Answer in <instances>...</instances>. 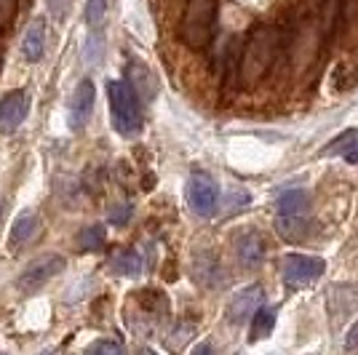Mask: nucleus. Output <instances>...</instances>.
I'll list each match as a JSON object with an SVG mask.
<instances>
[{"label": "nucleus", "mask_w": 358, "mask_h": 355, "mask_svg": "<svg viewBox=\"0 0 358 355\" xmlns=\"http://www.w3.org/2000/svg\"><path fill=\"white\" fill-rule=\"evenodd\" d=\"M281 48V32L275 27H257L246 41V48L241 54V83L254 86L259 83L268 70L273 67V61L278 57Z\"/></svg>", "instance_id": "obj_1"}, {"label": "nucleus", "mask_w": 358, "mask_h": 355, "mask_svg": "<svg viewBox=\"0 0 358 355\" xmlns=\"http://www.w3.org/2000/svg\"><path fill=\"white\" fill-rule=\"evenodd\" d=\"M214 27H217V0H187L179 24L182 43L193 51H206L214 38Z\"/></svg>", "instance_id": "obj_2"}, {"label": "nucleus", "mask_w": 358, "mask_h": 355, "mask_svg": "<svg viewBox=\"0 0 358 355\" xmlns=\"http://www.w3.org/2000/svg\"><path fill=\"white\" fill-rule=\"evenodd\" d=\"M107 99H110V115L113 129L120 136H136L142 131V104L131 83L126 80H110L107 83Z\"/></svg>", "instance_id": "obj_3"}, {"label": "nucleus", "mask_w": 358, "mask_h": 355, "mask_svg": "<svg viewBox=\"0 0 358 355\" xmlns=\"http://www.w3.org/2000/svg\"><path fill=\"white\" fill-rule=\"evenodd\" d=\"M185 198H187V206L193 208L198 217H211L220 206V187L206 174H193L187 179Z\"/></svg>", "instance_id": "obj_4"}, {"label": "nucleus", "mask_w": 358, "mask_h": 355, "mask_svg": "<svg viewBox=\"0 0 358 355\" xmlns=\"http://www.w3.org/2000/svg\"><path fill=\"white\" fill-rule=\"evenodd\" d=\"M324 259L310 256V254H289L284 259V283L292 289H302L310 286L324 275Z\"/></svg>", "instance_id": "obj_5"}, {"label": "nucleus", "mask_w": 358, "mask_h": 355, "mask_svg": "<svg viewBox=\"0 0 358 355\" xmlns=\"http://www.w3.org/2000/svg\"><path fill=\"white\" fill-rule=\"evenodd\" d=\"M62 270H64V256H59V254H45V256L35 259V262H30V265L22 270L16 286L22 291H38L43 283H48L54 275H59Z\"/></svg>", "instance_id": "obj_6"}, {"label": "nucleus", "mask_w": 358, "mask_h": 355, "mask_svg": "<svg viewBox=\"0 0 358 355\" xmlns=\"http://www.w3.org/2000/svg\"><path fill=\"white\" fill-rule=\"evenodd\" d=\"M94 102H96V91L89 78H83L73 91V99L67 107V123L73 131H83L89 126L91 115H94Z\"/></svg>", "instance_id": "obj_7"}, {"label": "nucleus", "mask_w": 358, "mask_h": 355, "mask_svg": "<svg viewBox=\"0 0 358 355\" xmlns=\"http://www.w3.org/2000/svg\"><path fill=\"white\" fill-rule=\"evenodd\" d=\"M30 113V96L27 91H8L0 96V131L11 133L22 126V120Z\"/></svg>", "instance_id": "obj_8"}, {"label": "nucleus", "mask_w": 358, "mask_h": 355, "mask_svg": "<svg viewBox=\"0 0 358 355\" xmlns=\"http://www.w3.org/2000/svg\"><path fill=\"white\" fill-rule=\"evenodd\" d=\"M262 302H265V291H262V286H246V289H241L238 294L233 296V302H230V307H227V321L233 326H241L243 321H249L254 312L262 307Z\"/></svg>", "instance_id": "obj_9"}, {"label": "nucleus", "mask_w": 358, "mask_h": 355, "mask_svg": "<svg viewBox=\"0 0 358 355\" xmlns=\"http://www.w3.org/2000/svg\"><path fill=\"white\" fill-rule=\"evenodd\" d=\"M236 256L243 267H257L265 259V240L257 230H243L236 236Z\"/></svg>", "instance_id": "obj_10"}, {"label": "nucleus", "mask_w": 358, "mask_h": 355, "mask_svg": "<svg viewBox=\"0 0 358 355\" xmlns=\"http://www.w3.org/2000/svg\"><path fill=\"white\" fill-rule=\"evenodd\" d=\"M41 233V219H38V214H22V217H16V222L11 224V238H8V243H11V249H22V246H27L30 240H35V236Z\"/></svg>", "instance_id": "obj_11"}, {"label": "nucleus", "mask_w": 358, "mask_h": 355, "mask_svg": "<svg viewBox=\"0 0 358 355\" xmlns=\"http://www.w3.org/2000/svg\"><path fill=\"white\" fill-rule=\"evenodd\" d=\"M308 206V193L302 187H292L275 198V211L278 219H292V217H302V211Z\"/></svg>", "instance_id": "obj_12"}, {"label": "nucleus", "mask_w": 358, "mask_h": 355, "mask_svg": "<svg viewBox=\"0 0 358 355\" xmlns=\"http://www.w3.org/2000/svg\"><path fill=\"white\" fill-rule=\"evenodd\" d=\"M45 48V22L43 19H35L30 27L24 30V38H22V54L27 61H38L43 57Z\"/></svg>", "instance_id": "obj_13"}, {"label": "nucleus", "mask_w": 358, "mask_h": 355, "mask_svg": "<svg viewBox=\"0 0 358 355\" xmlns=\"http://www.w3.org/2000/svg\"><path fill=\"white\" fill-rule=\"evenodd\" d=\"M110 267L115 275H123V278H136L142 273V256L134 252V249H120L110 256Z\"/></svg>", "instance_id": "obj_14"}, {"label": "nucleus", "mask_w": 358, "mask_h": 355, "mask_svg": "<svg viewBox=\"0 0 358 355\" xmlns=\"http://www.w3.org/2000/svg\"><path fill=\"white\" fill-rule=\"evenodd\" d=\"M273 326H275V307H265L262 305L252 318V342L268 337L270 331H273Z\"/></svg>", "instance_id": "obj_15"}, {"label": "nucleus", "mask_w": 358, "mask_h": 355, "mask_svg": "<svg viewBox=\"0 0 358 355\" xmlns=\"http://www.w3.org/2000/svg\"><path fill=\"white\" fill-rule=\"evenodd\" d=\"M78 246L86 249V252H99L105 246V230L99 224H91V227H83L80 236H78Z\"/></svg>", "instance_id": "obj_16"}, {"label": "nucleus", "mask_w": 358, "mask_h": 355, "mask_svg": "<svg viewBox=\"0 0 358 355\" xmlns=\"http://www.w3.org/2000/svg\"><path fill=\"white\" fill-rule=\"evenodd\" d=\"M107 14V0H89L86 3V24L89 27H99Z\"/></svg>", "instance_id": "obj_17"}, {"label": "nucleus", "mask_w": 358, "mask_h": 355, "mask_svg": "<svg viewBox=\"0 0 358 355\" xmlns=\"http://www.w3.org/2000/svg\"><path fill=\"white\" fill-rule=\"evenodd\" d=\"M86 355H126V353H123V347H120L118 342L102 340V342H96Z\"/></svg>", "instance_id": "obj_18"}, {"label": "nucleus", "mask_w": 358, "mask_h": 355, "mask_svg": "<svg viewBox=\"0 0 358 355\" xmlns=\"http://www.w3.org/2000/svg\"><path fill=\"white\" fill-rule=\"evenodd\" d=\"M107 219H110L113 224H118V227H120V224H126L129 219H131V206H129V203L115 206L113 211H110V217H107Z\"/></svg>", "instance_id": "obj_19"}, {"label": "nucleus", "mask_w": 358, "mask_h": 355, "mask_svg": "<svg viewBox=\"0 0 358 355\" xmlns=\"http://www.w3.org/2000/svg\"><path fill=\"white\" fill-rule=\"evenodd\" d=\"M345 350L348 353H356L358 350V324L350 326V331L345 334Z\"/></svg>", "instance_id": "obj_20"}, {"label": "nucleus", "mask_w": 358, "mask_h": 355, "mask_svg": "<svg viewBox=\"0 0 358 355\" xmlns=\"http://www.w3.org/2000/svg\"><path fill=\"white\" fill-rule=\"evenodd\" d=\"M356 139H358V136H356ZM356 139H353V142H350V147L343 152V158L348 163H358V142H356Z\"/></svg>", "instance_id": "obj_21"}, {"label": "nucleus", "mask_w": 358, "mask_h": 355, "mask_svg": "<svg viewBox=\"0 0 358 355\" xmlns=\"http://www.w3.org/2000/svg\"><path fill=\"white\" fill-rule=\"evenodd\" d=\"M193 355H214V350H211L209 342H201V345H198V347L193 350Z\"/></svg>", "instance_id": "obj_22"}, {"label": "nucleus", "mask_w": 358, "mask_h": 355, "mask_svg": "<svg viewBox=\"0 0 358 355\" xmlns=\"http://www.w3.org/2000/svg\"><path fill=\"white\" fill-rule=\"evenodd\" d=\"M0 217H3V208H0Z\"/></svg>", "instance_id": "obj_23"}]
</instances>
